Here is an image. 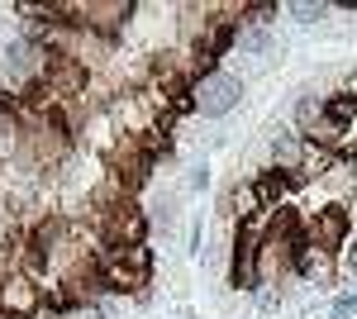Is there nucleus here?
Here are the masks:
<instances>
[{
	"mask_svg": "<svg viewBox=\"0 0 357 319\" xmlns=\"http://www.w3.org/2000/svg\"><path fill=\"white\" fill-rule=\"evenodd\" d=\"M243 48L262 53V48H267V34H262V29H248V34H243Z\"/></svg>",
	"mask_w": 357,
	"mask_h": 319,
	"instance_id": "14",
	"label": "nucleus"
},
{
	"mask_svg": "<svg viewBox=\"0 0 357 319\" xmlns=\"http://www.w3.org/2000/svg\"><path fill=\"white\" fill-rule=\"evenodd\" d=\"M296 272L310 276V281H324V276L333 272V253H329V248H319L314 239H305L301 253H296Z\"/></svg>",
	"mask_w": 357,
	"mask_h": 319,
	"instance_id": "6",
	"label": "nucleus"
},
{
	"mask_svg": "<svg viewBox=\"0 0 357 319\" xmlns=\"http://www.w3.org/2000/svg\"><path fill=\"white\" fill-rule=\"evenodd\" d=\"M252 191H257L262 210H281V205L291 200L296 181H291V172H281V167H267V172H257V177H252Z\"/></svg>",
	"mask_w": 357,
	"mask_h": 319,
	"instance_id": "3",
	"label": "nucleus"
},
{
	"mask_svg": "<svg viewBox=\"0 0 357 319\" xmlns=\"http://www.w3.org/2000/svg\"><path fill=\"white\" fill-rule=\"evenodd\" d=\"M281 5H272V0H262V5H243V20H252V24H267Z\"/></svg>",
	"mask_w": 357,
	"mask_h": 319,
	"instance_id": "13",
	"label": "nucleus"
},
{
	"mask_svg": "<svg viewBox=\"0 0 357 319\" xmlns=\"http://www.w3.org/2000/svg\"><path fill=\"white\" fill-rule=\"evenodd\" d=\"M91 219H96L100 248H119V243H143V234H148V214L138 210L134 200H129V205H114V210H91Z\"/></svg>",
	"mask_w": 357,
	"mask_h": 319,
	"instance_id": "1",
	"label": "nucleus"
},
{
	"mask_svg": "<svg viewBox=\"0 0 357 319\" xmlns=\"http://www.w3.org/2000/svg\"><path fill=\"white\" fill-rule=\"evenodd\" d=\"M20 114H24V105H20V96L0 91V124H20Z\"/></svg>",
	"mask_w": 357,
	"mask_h": 319,
	"instance_id": "12",
	"label": "nucleus"
},
{
	"mask_svg": "<svg viewBox=\"0 0 357 319\" xmlns=\"http://www.w3.org/2000/svg\"><path fill=\"white\" fill-rule=\"evenodd\" d=\"M20 276L38 281V286H48V281H53V253L38 248V243H24V253H20Z\"/></svg>",
	"mask_w": 357,
	"mask_h": 319,
	"instance_id": "7",
	"label": "nucleus"
},
{
	"mask_svg": "<svg viewBox=\"0 0 357 319\" xmlns=\"http://www.w3.org/2000/svg\"><path fill=\"white\" fill-rule=\"evenodd\" d=\"M324 119H333L338 129H353V124H357V91L324 96Z\"/></svg>",
	"mask_w": 357,
	"mask_h": 319,
	"instance_id": "9",
	"label": "nucleus"
},
{
	"mask_svg": "<svg viewBox=\"0 0 357 319\" xmlns=\"http://www.w3.org/2000/svg\"><path fill=\"white\" fill-rule=\"evenodd\" d=\"M257 210H262V200H257L252 181H238V186L224 195V214H229V219H238V224H243L248 214H257Z\"/></svg>",
	"mask_w": 357,
	"mask_h": 319,
	"instance_id": "8",
	"label": "nucleus"
},
{
	"mask_svg": "<svg viewBox=\"0 0 357 319\" xmlns=\"http://www.w3.org/2000/svg\"><path fill=\"white\" fill-rule=\"evenodd\" d=\"M0 310H15V315L33 319V310H38V291H33V281H29V276L5 281V286H0Z\"/></svg>",
	"mask_w": 357,
	"mask_h": 319,
	"instance_id": "5",
	"label": "nucleus"
},
{
	"mask_svg": "<svg viewBox=\"0 0 357 319\" xmlns=\"http://www.w3.org/2000/svg\"><path fill=\"white\" fill-rule=\"evenodd\" d=\"M348 315H357V295H343V300L333 305V319H348Z\"/></svg>",
	"mask_w": 357,
	"mask_h": 319,
	"instance_id": "15",
	"label": "nucleus"
},
{
	"mask_svg": "<svg viewBox=\"0 0 357 319\" xmlns=\"http://www.w3.org/2000/svg\"><path fill=\"white\" fill-rule=\"evenodd\" d=\"M301 24H314V20H324V5H314V0H296V5H286Z\"/></svg>",
	"mask_w": 357,
	"mask_h": 319,
	"instance_id": "11",
	"label": "nucleus"
},
{
	"mask_svg": "<svg viewBox=\"0 0 357 319\" xmlns=\"http://www.w3.org/2000/svg\"><path fill=\"white\" fill-rule=\"evenodd\" d=\"M296 119H301V129L314 124V119H324V96H305L301 105H296Z\"/></svg>",
	"mask_w": 357,
	"mask_h": 319,
	"instance_id": "10",
	"label": "nucleus"
},
{
	"mask_svg": "<svg viewBox=\"0 0 357 319\" xmlns=\"http://www.w3.org/2000/svg\"><path fill=\"white\" fill-rule=\"evenodd\" d=\"M238 96H243V81L229 77V72H215V77H205L195 86V110L215 119V114H229L238 105Z\"/></svg>",
	"mask_w": 357,
	"mask_h": 319,
	"instance_id": "2",
	"label": "nucleus"
},
{
	"mask_svg": "<svg viewBox=\"0 0 357 319\" xmlns=\"http://www.w3.org/2000/svg\"><path fill=\"white\" fill-rule=\"evenodd\" d=\"M0 319H29V315H15V310H0Z\"/></svg>",
	"mask_w": 357,
	"mask_h": 319,
	"instance_id": "16",
	"label": "nucleus"
},
{
	"mask_svg": "<svg viewBox=\"0 0 357 319\" xmlns=\"http://www.w3.org/2000/svg\"><path fill=\"white\" fill-rule=\"evenodd\" d=\"M310 239L319 243V248H343V239H348V214L338 210V205H333V210H319V219H314V224H310Z\"/></svg>",
	"mask_w": 357,
	"mask_h": 319,
	"instance_id": "4",
	"label": "nucleus"
}]
</instances>
